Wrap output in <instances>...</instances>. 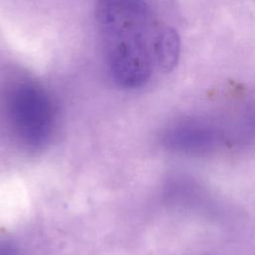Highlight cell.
I'll return each instance as SVG.
<instances>
[{"mask_svg": "<svg viewBox=\"0 0 255 255\" xmlns=\"http://www.w3.org/2000/svg\"><path fill=\"white\" fill-rule=\"evenodd\" d=\"M96 20L104 58L114 82L136 89L150 78L154 64L152 10L147 0H98Z\"/></svg>", "mask_w": 255, "mask_h": 255, "instance_id": "cell-1", "label": "cell"}, {"mask_svg": "<svg viewBox=\"0 0 255 255\" xmlns=\"http://www.w3.org/2000/svg\"><path fill=\"white\" fill-rule=\"evenodd\" d=\"M8 109L28 139L35 141L45 135L52 121L53 107L40 86L31 82L15 85L8 95Z\"/></svg>", "mask_w": 255, "mask_h": 255, "instance_id": "cell-2", "label": "cell"}, {"mask_svg": "<svg viewBox=\"0 0 255 255\" xmlns=\"http://www.w3.org/2000/svg\"><path fill=\"white\" fill-rule=\"evenodd\" d=\"M154 64L162 71H172L180 57V38L177 32L169 26L157 27L152 40Z\"/></svg>", "mask_w": 255, "mask_h": 255, "instance_id": "cell-3", "label": "cell"}, {"mask_svg": "<svg viewBox=\"0 0 255 255\" xmlns=\"http://www.w3.org/2000/svg\"><path fill=\"white\" fill-rule=\"evenodd\" d=\"M0 255H16V252L11 246L3 245L0 247Z\"/></svg>", "mask_w": 255, "mask_h": 255, "instance_id": "cell-4", "label": "cell"}]
</instances>
